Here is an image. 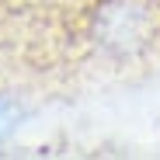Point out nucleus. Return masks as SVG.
Returning a JSON list of instances; mask_svg holds the SVG:
<instances>
[{"mask_svg":"<svg viewBox=\"0 0 160 160\" xmlns=\"http://www.w3.org/2000/svg\"><path fill=\"white\" fill-rule=\"evenodd\" d=\"M80 35L104 66H132L160 45V0H94L84 11Z\"/></svg>","mask_w":160,"mask_h":160,"instance_id":"1","label":"nucleus"},{"mask_svg":"<svg viewBox=\"0 0 160 160\" xmlns=\"http://www.w3.org/2000/svg\"><path fill=\"white\" fill-rule=\"evenodd\" d=\"M11 118H14V108H11L7 101H0V132H4V129L11 125Z\"/></svg>","mask_w":160,"mask_h":160,"instance_id":"2","label":"nucleus"}]
</instances>
